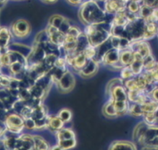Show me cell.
<instances>
[{"mask_svg":"<svg viewBox=\"0 0 158 150\" xmlns=\"http://www.w3.org/2000/svg\"><path fill=\"white\" fill-rule=\"evenodd\" d=\"M48 112L47 108L43 104L39 105L35 107H33V113L31 117L36 120H41L45 119L48 116Z\"/></svg>","mask_w":158,"mask_h":150,"instance_id":"obj_23","label":"cell"},{"mask_svg":"<svg viewBox=\"0 0 158 150\" xmlns=\"http://www.w3.org/2000/svg\"><path fill=\"white\" fill-rule=\"evenodd\" d=\"M78 17L86 26L90 24H98L103 22L104 15L102 11L91 1L83 2L80 6Z\"/></svg>","mask_w":158,"mask_h":150,"instance_id":"obj_1","label":"cell"},{"mask_svg":"<svg viewBox=\"0 0 158 150\" xmlns=\"http://www.w3.org/2000/svg\"><path fill=\"white\" fill-rule=\"evenodd\" d=\"M6 127L0 125V139H1V137L2 136V135H3V134H4V131H5V130H6Z\"/></svg>","mask_w":158,"mask_h":150,"instance_id":"obj_48","label":"cell"},{"mask_svg":"<svg viewBox=\"0 0 158 150\" xmlns=\"http://www.w3.org/2000/svg\"><path fill=\"white\" fill-rule=\"evenodd\" d=\"M58 56H59V55L57 53L51 52L47 54L43 60V63L44 64V65L48 70H49L54 66V62Z\"/></svg>","mask_w":158,"mask_h":150,"instance_id":"obj_36","label":"cell"},{"mask_svg":"<svg viewBox=\"0 0 158 150\" xmlns=\"http://www.w3.org/2000/svg\"><path fill=\"white\" fill-rule=\"evenodd\" d=\"M30 90L32 95V98L40 99L41 100H43L48 93L47 90L36 84L30 86Z\"/></svg>","mask_w":158,"mask_h":150,"instance_id":"obj_27","label":"cell"},{"mask_svg":"<svg viewBox=\"0 0 158 150\" xmlns=\"http://www.w3.org/2000/svg\"><path fill=\"white\" fill-rule=\"evenodd\" d=\"M130 102L128 100H115L114 101V104L117 112L118 116L121 117L127 114Z\"/></svg>","mask_w":158,"mask_h":150,"instance_id":"obj_24","label":"cell"},{"mask_svg":"<svg viewBox=\"0 0 158 150\" xmlns=\"http://www.w3.org/2000/svg\"><path fill=\"white\" fill-rule=\"evenodd\" d=\"M24 120L25 129L28 130H36V122L32 117L24 119Z\"/></svg>","mask_w":158,"mask_h":150,"instance_id":"obj_41","label":"cell"},{"mask_svg":"<svg viewBox=\"0 0 158 150\" xmlns=\"http://www.w3.org/2000/svg\"><path fill=\"white\" fill-rule=\"evenodd\" d=\"M12 38L10 28L0 26V49L9 47Z\"/></svg>","mask_w":158,"mask_h":150,"instance_id":"obj_17","label":"cell"},{"mask_svg":"<svg viewBox=\"0 0 158 150\" xmlns=\"http://www.w3.org/2000/svg\"><path fill=\"white\" fill-rule=\"evenodd\" d=\"M4 123L7 130L16 134H21L25 129L24 118L20 114L12 110L7 113Z\"/></svg>","mask_w":158,"mask_h":150,"instance_id":"obj_3","label":"cell"},{"mask_svg":"<svg viewBox=\"0 0 158 150\" xmlns=\"http://www.w3.org/2000/svg\"><path fill=\"white\" fill-rule=\"evenodd\" d=\"M64 122L56 115H49L47 119V129L54 134L65 127Z\"/></svg>","mask_w":158,"mask_h":150,"instance_id":"obj_13","label":"cell"},{"mask_svg":"<svg viewBox=\"0 0 158 150\" xmlns=\"http://www.w3.org/2000/svg\"><path fill=\"white\" fill-rule=\"evenodd\" d=\"M81 52L88 60L95 59L98 53L97 48L91 44H89L88 46H86Z\"/></svg>","mask_w":158,"mask_h":150,"instance_id":"obj_34","label":"cell"},{"mask_svg":"<svg viewBox=\"0 0 158 150\" xmlns=\"http://www.w3.org/2000/svg\"><path fill=\"white\" fill-rule=\"evenodd\" d=\"M45 30H46L49 41L50 42L59 47L63 44L65 34V33L62 31L59 28L49 24H48Z\"/></svg>","mask_w":158,"mask_h":150,"instance_id":"obj_8","label":"cell"},{"mask_svg":"<svg viewBox=\"0 0 158 150\" xmlns=\"http://www.w3.org/2000/svg\"><path fill=\"white\" fill-rule=\"evenodd\" d=\"M154 144H157L158 146V136H157V138H156V141L154 142Z\"/></svg>","mask_w":158,"mask_h":150,"instance_id":"obj_50","label":"cell"},{"mask_svg":"<svg viewBox=\"0 0 158 150\" xmlns=\"http://www.w3.org/2000/svg\"><path fill=\"white\" fill-rule=\"evenodd\" d=\"M34 149L36 150H48L50 149L49 143L41 135H33Z\"/></svg>","mask_w":158,"mask_h":150,"instance_id":"obj_21","label":"cell"},{"mask_svg":"<svg viewBox=\"0 0 158 150\" xmlns=\"http://www.w3.org/2000/svg\"><path fill=\"white\" fill-rule=\"evenodd\" d=\"M99 62L95 59L89 60L86 65L80 70L77 74L83 78H89L94 77L99 70Z\"/></svg>","mask_w":158,"mask_h":150,"instance_id":"obj_9","label":"cell"},{"mask_svg":"<svg viewBox=\"0 0 158 150\" xmlns=\"http://www.w3.org/2000/svg\"><path fill=\"white\" fill-rule=\"evenodd\" d=\"M148 126L149 125L145 123L143 120L138 123L134 127L132 132L133 141H134L136 144L138 143L141 145L143 136Z\"/></svg>","mask_w":158,"mask_h":150,"instance_id":"obj_14","label":"cell"},{"mask_svg":"<svg viewBox=\"0 0 158 150\" xmlns=\"http://www.w3.org/2000/svg\"><path fill=\"white\" fill-rule=\"evenodd\" d=\"M54 136L56 139V141L59 140L76 138V135L74 131L70 127H65L55 133Z\"/></svg>","mask_w":158,"mask_h":150,"instance_id":"obj_20","label":"cell"},{"mask_svg":"<svg viewBox=\"0 0 158 150\" xmlns=\"http://www.w3.org/2000/svg\"><path fill=\"white\" fill-rule=\"evenodd\" d=\"M133 60V51L131 48L120 51V62L123 65H130Z\"/></svg>","mask_w":158,"mask_h":150,"instance_id":"obj_22","label":"cell"},{"mask_svg":"<svg viewBox=\"0 0 158 150\" xmlns=\"http://www.w3.org/2000/svg\"><path fill=\"white\" fill-rule=\"evenodd\" d=\"M11 80V77H8L2 74L0 79V86L2 88H6L9 87Z\"/></svg>","mask_w":158,"mask_h":150,"instance_id":"obj_43","label":"cell"},{"mask_svg":"<svg viewBox=\"0 0 158 150\" xmlns=\"http://www.w3.org/2000/svg\"><path fill=\"white\" fill-rule=\"evenodd\" d=\"M127 114L133 118H142L144 115V112L142 109L141 105L138 103H130Z\"/></svg>","mask_w":158,"mask_h":150,"instance_id":"obj_25","label":"cell"},{"mask_svg":"<svg viewBox=\"0 0 158 150\" xmlns=\"http://www.w3.org/2000/svg\"><path fill=\"white\" fill-rule=\"evenodd\" d=\"M83 33L88 38L89 44L94 47L99 46L109 39V33L100 27L99 23L86 25Z\"/></svg>","mask_w":158,"mask_h":150,"instance_id":"obj_2","label":"cell"},{"mask_svg":"<svg viewBox=\"0 0 158 150\" xmlns=\"http://www.w3.org/2000/svg\"><path fill=\"white\" fill-rule=\"evenodd\" d=\"M9 0H0V5H4Z\"/></svg>","mask_w":158,"mask_h":150,"instance_id":"obj_49","label":"cell"},{"mask_svg":"<svg viewBox=\"0 0 158 150\" xmlns=\"http://www.w3.org/2000/svg\"><path fill=\"white\" fill-rule=\"evenodd\" d=\"M47 52L43 48V46L38 43H35L31 46V50L27 56L28 66L31 65L33 64L43 62Z\"/></svg>","mask_w":158,"mask_h":150,"instance_id":"obj_7","label":"cell"},{"mask_svg":"<svg viewBox=\"0 0 158 150\" xmlns=\"http://www.w3.org/2000/svg\"><path fill=\"white\" fill-rule=\"evenodd\" d=\"M158 136V125H149L143 138L141 146L147 144H154Z\"/></svg>","mask_w":158,"mask_h":150,"instance_id":"obj_15","label":"cell"},{"mask_svg":"<svg viewBox=\"0 0 158 150\" xmlns=\"http://www.w3.org/2000/svg\"><path fill=\"white\" fill-rule=\"evenodd\" d=\"M2 62H1V55H0V67H1V65H2Z\"/></svg>","mask_w":158,"mask_h":150,"instance_id":"obj_51","label":"cell"},{"mask_svg":"<svg viewBox=\"0 0 158 150\" xmlns=\"http://www.w3.org/2000/svg\"><path fill=\"white\" fill-rule=\"evenodd\" d=\"M133 51H136L138 52L143 58L152 54V51L149 44L146 41H138L136 43H131L130 46Z\"/></svg>","mask_w":158,"mask_h":150,"instance_id":"obj_19","label":"cell"},{"mask_svg":"<svg viewBox=\"0 0 158 150\" xmlns=\"http://www.w3.org/2000/svg\"><path fill=\"white\" fill-rule=\"evenodd\" d=\"M106 93L108 98H112L115 100H128L127 90L123 85V83L118 84L112 88L106 90Z\"/></svg>","mask_w":158,"mask_h":150,"instance_id":"obj_10","label":"cell"},{"mask_svg":"<svg viewBox=\"0 0 158 150\" xmlns=\"http://www.w3.org/2000/svg\"><path fill=\"white\" fill-rule=\"evenodd\" d=\"M32 95L30 90V88H19V98L22 101L27 102L31 99Z\"/></svg>","mask_w":158,"mask_h":150,"instance_id":"obj_40","label":"cell"},{"mask_svg":"<svg viewBox=\"0 0 158 150\" xmlns=\"http://www.w3.org/2000/svg\"><path fill=\"white\" fill-rule=\"evenodd\" d=\"M130 67L135 76H137L142 73L144 69L143 65V60H135L133 59Z\"/></svg>","mask_w":158,"mask_h":150,"instance_id":"obj_29","label":"cell"},{"mask_svg":"<svg viewBox=\"0 0 158 150\" xmlns=\"http://www.w3.org/2000/svg\"><path fill=\"white\" fill-rule=\"evenodd\" d=\"M150 73L153 81V83L156 86H158V70L155 67L151 70H147Z\"/></svg>","mask_w":158,"mask_h":150,"instance_id":"obj_44","label":"cell"},{"mask_svg":"<svg viewBox=\"0 0 158 150\" xmlns=\"http://www.w3.org/2000/svg\"><path fill=\"white\" fill-rule=\"evenodd\" d=\"M65 57L68 67L72 69L76 73L81 70L89 60L82 52L67 55Z\"/></svg>","mask_w":158,"mask_h":150,"instance_id":"obj_6","label":"cell"},{"mask_svg":"<svg viewBox=\"0 0 158 150\" xmlns=\"http://www.w3.org/2000/svg\"><path fill=\"white\" fill-rule=\"evenodd\" d=\"M109 149H127L136 150L137 146L134 141L128 140H115L110 143L108 147Z\"/></svg>","mask_w":158,"mask_h":150,"instance_id":"obj_16","label":"cell"},{"mask_svg":"<svg viewBox=\"0 0 158 150\" xmlns=\"http://www.w3.org/2000/svg\"><path fill=\"white\" fill-rule=\"evenodd\" d=\"M142 109L144 113L156 112L158 110V103L152 99H150L141 105Z\"/></svg>","mask_w":158,"mask_h":150,"instance_id":"obj_32","label":"cell"},{"mask_svg":"<svg viewBox=\"0 0 158 150\" xmlns=\"http://www.w3.org/2000/svg\"><path fill=\"white\" fill-rule=\"evenodd\" d=\"M135 77L130 67V65L124 66L120 70V77L123 80H127Z\"/></svg>","mask_w":158,"mask_h":150,"instance_id":"obj_38","label":"cell"},{"mask_svg":"<svg viewBox=\"0 0 158 150\" xmlns=\"http://www.w3.org/2000/svg\"><path fill=\"white\" fill-rule=\"evenodd\" d=\"M149 96H150L151 99H152L153 101H154L158 103V86H157L154 89V90L151 92V93L150 94Z\"/></svg>","mask_w":158,"mask_h":150,"instance_id":"obj_45","label":"cell"},{"mask_svg":"<svg viewBox=\"0 0 158 150\" xmlns=\"http://www.w3.org/2000/svg\"><path fill=\"white\" fill-rule=\"evenodd\" d=\"M13 38L23 40L28 38L32 31L30 23L26 19H19L15 20L10 27Z\"/></svg>","mask_w":158,"mask_h":150,"instance_id":"obj_4","label":"cell"},{"mask_svg":"<svg viewBox=\"0 0 158 150\" xmlns=\"http://www.w3.org/2000/svg\"><path fill=\"white\" fill-rule=\"evenodd\" d=\"M114 99L108 98L107 101L104 104L102 108V114L109 119H115L118 117L117 112L114 104Z\"/></svg>","mask_w":158,"mask_h":150,"instance_id":"obj_18","label":"cell"},{"mask_svg":"<svg viewBox=\"0 0 158 150\" xmlns=\"http://www.w3.org/2000/svg\"><path fill=\"white\" fill-rule=\"evenodd\" d=\"M142 119L143 120L149 125H153L158 123L157 117L155 112L144 113Z\"/></svg>","mask_w":158,"mask_h":150,"instance_id":"obj_37","label":"cell"},{"mask_svg":"<svg viewBox=\"0 0 158 150\" xmlns=\"http://www.w3.org/2000/svg\"><path fill=\"white\" fill-rule=\"evenodd\" d=\"M82 33L83 31L78 26L71 25V26L69 27V28L68 29V30L65 33L70 35L76 38H78Z\"/></svg>","mask_w":158,"mask_h":150,"instance_id":"obj_42","label":"cell"},{"mask_svg":"<svg viewBox=\"0 0 158 150\" xmlns=\"http://www.w3.org/2000/svg\"><path fill=\"white\" fill-rule=\"evenodd\" d=\"M135 78L136 80L138 86H139V89H141V90H144L145 89V88L148 86V85L150 84V83H149V82L143 72L137 76H135Z\"/></svg>","mask_w":158,"mask_h":150,"instance_id":"obj_39","label":"cell"},{"mask_svg":"<svg viewBox=\"0 0 158 150\" xmlns=\"http://www.w3.org/2000/svg\"><path fill=\"white\" fill-rule=\"evenodd\" d=\"M15 149L31 150L34 149L33 135L22 133L17 140Z\"/></svg>","mask_w":158,"mask_h":150,"instance_id":"obj_12","label":"cell"},{"mask_svg":"<svg viewBox=\"0 0 158 150\" xmlns=\"http://www.w3.org/2000/svg\"><path fill=\"white\" fill-rule=\"evenodd\" d=\"M56 143L59 146L60 150H67L74 148L77 146V139H69L57 141Z\"/></svg>","mask_w":158,"mask_h":150,"instance_id":"obj_28","label":"cell"},{"mask_svg":"<svg viewBox=\"0 0 158 150\" xmlns=\"http://www.w3.org/2000/svg\"><path fill=\"white\" fill-rule=\"evenodd\" d=\"M119 62L120 51L114 48H111L101 57L100 64L110 68L112 66Z\"/></svg>","mask_w":158,"mask_h":150,"instance_id":"obj_11","label":"cell"},{"mask_svg":"<svg viewBox=\"0 0 158 150\" xmlns=\"http://www.w3.org/2000/svg\"><path fill=\"white\" fill-rule=\"evenodd\" d=\"M76 78L73 72L68 69L64 72L62 77L56 83L59 91L63 93L70 92L75 87Z\"/></svg>","mask_w":158,"mask_h":150,"instance_id":"obj_5","label":"cell"},{"mask_svg":"<svg viewBox=\"0 0 158 150\" xmlns=\"http://www.w3.org/2000/svg\"><path fill=\"white\" fill-rule=\"evenodd\" d=\"M123 85L127 91H133L141 90L138 86L135 77L123 80Z\"/></svg>","mask_w":158,"mask_h":150,"instance_id":"obj_33","label":"cell"},{"mask_svg":"<svg viewBox=\"0 0 158 150\" xmlns=\"http://www.w3.org/2000/svg\"><path fill=\"white\" fill-rule=\"evenodd\" d=\"M1 88H1V86H0V89H1Z\"/></svg>","mask_w":158,"mask_h":150,"instance_id":"obj_52","label":"cell"},{"mask_svg":"<svg viewBox=\"0 0 158 150\" xmlns=\"http://www.w3.org/2000/svg\"><path fill=\"white\" fill-rule=\"evenodd\" d=\"M40 1L46 4H54L58 1V0H40Z\"/></svg>","mask_w":158,"mask_h":150,"instance_id":"obj_47","label":"cell"},{"mask_svg":"<svg viewBox=\"0 0 158 150\" xmlns=\"http://www.w3.org/2000/svg\"><path fill=\"white\" fill-rule=\"evenodd\" d=\"M9 68L10 69V71L12 75V77L14 75L24 71L27 70L28 68V65L20 61L16 60L15 62H13L9 65Z\"/></svg>","mask_w":158,"mask_h":150,"instance_id":"obj_26","label":"cell"},{"mask_svg":"<svg viewBox=\"0 0 158 150\" xmlns=\"http://www.w3.org/2000/svg\"><path fill=\"white\" fill-rule=\"evenodd\" d=\"M66 19L65 17L64 16L59 15V14H54L51 16L48 20V23L49 25H53L57 28H60L62 23Z\"/></svg>","mask_w":158,"mask_h":150,"instance_id":"obj_35","label":"cell"},{"mask_svg":"<svg viewBox=\"0 0 158 150\" xmlns=\"http://www.w3.org/2000/svg\"><path fill=\"white\" fill-rule=\"evenodd\" d=\"M57 115L64 122L65 124L70 122L72 119V112L67 107H63L60 109L58 111Z\"/></svg>","mask_w":158,"mask_h":150,"instance_id":"obj_30","label":"cell"},{"mask_svg":"<svg viewBox=\"0 0 158 150\" xmlns=\"http://www.w3.org/2000/svg\"><path fill=\"white\" fill-rule=\"evenodd\" d=\"M157 60L154 56L152 54L145 57L143 59V65L144 70H149L156 67Z\"/></svg>","mask_w":158,"mask_h":150,"instance_id":"obj_31","label":"cell"},{"mask_svg":"<svg viewBox=\"0 0 158 150\" xmlns=\"http://www.w3.org/2000/svg\"><path fill=\"white\" fill-rule=\"evenodd\" d=\"M67 4L72 6H80L83 3V0H65Z\"/></svg>","mask_w":158,"mask_h":150,"instance_id":"obj_46","label":"cell"}]
</instances>
